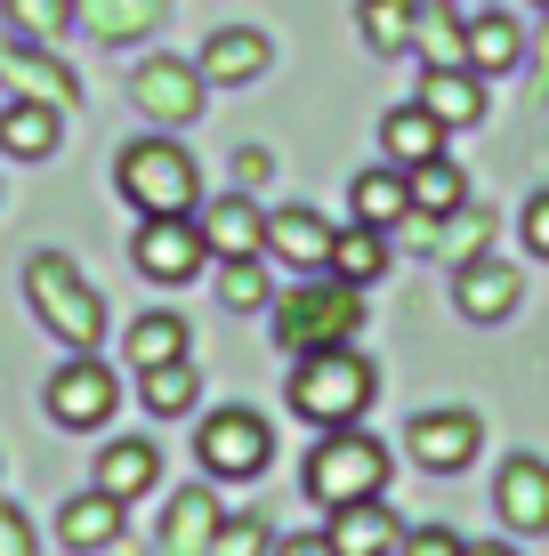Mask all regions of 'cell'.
<instances>
[{
  "label": "cell",
  "instance_id": "obj_1",
  "mask_svg": "<svg viewBox=\"0 0 549 556\" xmlns=\"http://www.w3.org/2000/svg\"><path fill=\"white\" fill-rule=\"evenodd\" d=\"M283 395H291L299 428H364L372 395H380V371H372V355L355 348H308L291 355V379H283Z\"/></svg>",
  "mask_w": 549,
  "mask_h": 556
},
{
  "label": "cell",
  "instance_id": "obj_2",
  "mask_svg": "<svg viewBox=\"0 0 549 556\" xmlns=\"http://www.w3.org/2000/svg\"><path fill=\"white\" fill-rule=\"evenodd\" d=\"M267 323H275L283 355L355 348V331H364V282H339L332 266H324V275H299L283 299H267Z\"/></svg>",
  "mask_w": 549,
  "mask_h": 556
},
{
  "label": "cell",
  "instance_id": "obj_3",
  "mask_svg": "<svg viewBox=\"0 0 549 556\" xmlns=\"http://www.w3.org/2000/svg\"><path fill=\"white\" fill-rule=\"evenodd\" d=\"M113 186H122V202L138 210V218H195V210H202V169H195V153H186L178 138L122 146Z\"/></svg>",
  "mask_w": 549,
  "mask_h": 556
},
{
  "label": "cell",
  "instance_id": "obj_4",
  "mask_svg": "<svg viewBox=\"0 0 549 556\" xmlns=\"http://www.w3.org/2000/svg\"><path fill=\"white\" fill-rule=\"evenodd\" d=\"M25 306L49 323V339H65V348H82V355L105 348V299L65 251H33L25 258Z\"/></svg>",
  "mask_w": 549,
  "mask_h": 556
},
{
  "label": "cell",
  "instance_id": "obj_5",
  "mask_svg": "<svg viewBox=\"0 0 549 556\" xmlns=\"http://www.w3.org/2000/svg\"><path fill=\"white\" fill-rule=\"evenodd\" d=\"M299 484H308V501H315V508L380 501V492H388V452H380V435H364V428H332L324 444L308 452Z\"/></svg>",
  "mask_w": 549,
  "mask_h": 556
},
{
  "label": "cell",
  "instance_id": "obj_6",
  "mask_svg": "<svg viewBox=\"0 0 549 556\" xmlns=\"http://www.w3.org/2000/svg\"><path fill=\"white\" fill-rule=\"evenodd\" d=\"M202 65H178V56H146L138 73H129V105L146 113L154 129H186L202 113Z\"/></svg>",
  "mask_w": 549,
  "mask_h": 556
},
{
  "label": "cell",
  "instance_id": "obj_7",
  "mask_svg": "<svg viewBox=\"0 0 549 556\" xmlns=\"http://www.w3.org/2000/svg\"><path fill=\"white\" fill-rule=\"evenodd\" d=\"M113 404H122V388H113V371L98 355H73L65 371L49 379V419H57V428H73V435H98L113 419Z\"/></svg>",
  "mask_w": 549,
  "mask_h": 556
},
{
  "label": "cell",
  "instance_id": "obj_8",
  "mask_svg": "<svg viewBox=\"0 0 549 556\" xmlns=\"http://www.w3.org/2000/svg\"><path fill=\"white\" fill-rule=\"evenodd\" d=\"M195 452H202V468L211 476H259L275 459V435H267V419L259 412H211L202 419V435H195Z\"/></svg>",
  "mask_w": 549,
  "mask_h": 556
},
{
  "label": "cell",
  "instance_id": "obj_9",
  "mask_svg": "<svg viewBox=\"0 0 549 556\" xmlns=\"http://www.w3.org/2000/svg\"><path fill=\"white\" fill-rule=\"evenodd\" d=\"M404 452L421 459L428 476H461L469 459L485 452V419H477V412H461V404L421 412V419H412V435H404Z\"/></svg>",
  "mask_w": 549,
  "mask_h": 556
},
{
  "label": "cell",
  "instance_id": "obj_10",
  "mask_svg": "<svg viewBox=\"0 0 549 556\" xmlns=\"http://www.w3.org/2000/svg\"><path fill=\"white\" fill-rule=\"evenodd\" d=\"M129 258H138L146 282H195L202 258H211V242H202L195 218H146L138 242H129Z\"/></svg>",
  "mask_w": 549,
  "mask_h": 556
},
{
  "label": "cell",
  "instance_id": "obj_11",
  "mask_svg": "<svg viewBox=\"0 0 549 556\" xmlns=\"http://www.w3.org/2000/svg\"><path fill=\"white\" fill-rule=\"evenodd\" d=\"M332 235H339V226L324 218V210H308V202L267 210V251H259V258L291 266V275H324V266H332Z\"/></svg>",
  "mask_w": 549,
  "mask_h": 556
},
{
  "label": "cell",
  "instance_id": "obj_12",
  "mask_svg": "<svg viewBox=\"0 0 549 556\" xmlns=\"http://www.w3.org/2000/svg\"><path fill=\"white\" fill-rule=\"evenodd\" d=\"M202 242H211V258H259L267 251V210H259V194H242V186H226L219 202L195 210Z\"/></svg>",
  "mask_w": 549,
  "mask_h": 556
},
{
  "label": "cell",
  "instance_id": "obj_13",
  "mask_svg": "<svg viewBox=\"0 0 549 556\" xmlns=\"http://www.w3.org/2000/svg\"><path fill=\"white\" fill-rule=\"evenodd\" d=\"M494 516L509 532H549V459L534 452H517V459H501V476H494Z\"/></svg>",
  "mask_w": 549,
  "mask_h": 556
},
{
  "label": "cell",
  "instance_id": "obj_14",
  "mask_svg": "<svg viewBox=\"0 0 549 556\" xmlns=\"http://www.w3.org/2000/svg\"><path fill=\"white\" fill-rule=\"evenodd\" d=\"M517 299H525L517 266H501V258H461L452 266V306H461L469 323H509Z\"/></svg>",
  "mask_w": 549,
  "mask_h": 556
},
{
  "label": "cell",
  "instance_id": "obj_15",
  "mask_svg": "<svg viewBox=\"0 0 549 556\" xmlns=\"http://www.w3.org/2000/svg\"><path fill=\"white\" fill-rule=\"evenodd\" d=\"M57 146H65V105H49V98L0 105V153H16V162H49Z\"/></svg>",
  "mask_w": 549,
  "mask_h": 556
},
{
  "label": "cell",
  "instance_id": "obj_16",
  "mask_svg": "<svg viewBox=\"0 0 549 556\" xmlns=\"http://www.w3.org/2000/svg\"><path fill=\"white\" fill-rule=\"evenodd\" d=\"M324 541H332V556H396L404 525L388 516V501H348V508H332Z\"/></svg>",
  "mask_w": 549,
  "mask_h": 556
},
{
  "label": "cell",
  "instance_id": "obj_17",
  "mask_svg": "<svg viewBox=\"0 0 549 556\" xmlns=\"http://www.w3.org/2000/svg\"><path fill=\"white\" fill-rule=\"evenodd\" d=\"M0 81H16L25 98H49V105H73V98H82L73 65H65V56H49L41 41H9V49H0Z\"/></svg>",
  "mask_w": 549,
  "mask_h": 556
},
{
  "label": "cell",
  "instance_id": "obj_18",
  "mask_svg": "<svg viewBox=\"0 0 549 556\" xmlns=\"http://www.w3.org/2000/svg\"><path fill=\"white\" fill-rule=\"evenodd\" d=\"M89 476H98V492H113V501H146V492H154V476H162V452L154 444H146V435H113V444L98 452V468H89Z\"/></svg>",
  "mask_w": 549,
  "mask_h": 556
},
{
  "label": "cell",
  "instance_id": "obj_19",
  "mask_svg": "<svg viewBox=\"0 0 549 556\" xmlns=\"http://www.w3.org/2000/svg\"><path fill=\"white\" fill-rule=\"evenodd\" d=\"M421 105L437 113L445 129H477V122H485V73H477V65H428Z\"/></svg>",
  "mask_w": 549,
  "mask_h": 556
},
{
  "label": "cell",
  "instance_id": "obj_20",
  "mask_svg": "<svg viewBox=\"0 0 549 556\" xmlns=\"http://www.w3.org/2000/svg\"><path fill=\"white\" fill-rule=\"evenodd\" d=\"M259 73H267V33H251V25L211 33V49H202V81L211 89H251Z\"/></svg>",
  "mask_w": 549,
  "mask_h": 556
},
{
  "label": "cell",
  "instance_id": "obj_21",
  "mask_svg": "<svg viewBox=\"0 0 549 556\" xmlns=\"http://www.w3.org/2000/svg\"><path fill=\"white\" fill-rule=\"evenodd\" d=\"M57 541L82 548V556L113 548V541H122V501H113V492H73V501L57 508Z\"/></svg>",
  "mask_w": 549,
  "mask_h": 556
},
{
  "label": "cell",
  "instance_id": "obj_22",
  "mask_svg": "<svg viewBox=\"0 0 549 556\" xmlns=\"http://www.w3.org/2000/svg\"><path fill=\"white\" fill-rule=\"evenodd\" d=\"M469 65L485 73V81H494V73H517L525 65V25L509 9H485V16H469Z\"/></svg>",
  "mask_w": 549,
  "mask_h": 556
},
{
  "label": "cell",
  "instance_id": "obj_23",
  "mask_svg": "<svg viewBox=\"0 0 549 556\" xmlns=\"http://www.w3.org/2000/svg\"><path fill=\"white\" fill-rule=\"evenodd\" d=\"M445 138H452V129H445L421 98H412V105H396L388 122H380V153H388L396 169H412V162H428V153H445Z\"/></svg>",
  "mask_w": 549,
  "mask_h": 556
},
{
  "label": "cell",
  "instance_id": "obj_24",
  "mask_svg": "<svg viewBox=\"0 0 549 556\" xmlns=\"http://www.w3.org/2000/svg\"><path fill=\"white\" fill-rule=\"evenodd\" d=\"M73 25L98 33V41H146L162 25V0H73Z\"/></svg>",
  "mask_w": 549,
  "mask_h": 556
},
{
  "label": "cell",
  "instance_id": "obj_25",
  "mask_svg": "<svg viewBox=\"0 0 549 556\" xmlns=\"http://www.w3.org/2000/svg\"><path fill=\"white\" fill-rule=\"evenodd\" d=\"M211 532H219L211 484H186L178 501L162 508V548H170V556H202V548H211Z\"/></svg>",
  "mask_w": 549,
  "mask_h": 556
},
{
  "label": "cell",
  "instance_id": "obj_26",
  "mask_svg": "<svg viewBox=\"0 0 549 556\" xmlns=\"http://www.w3.org/2000/svg\"><path fill=\"white\" fill-rule=\"evenodd\" d=\"M404 194H412V210H428V218H452V210L469 202V178H461L452 153H428V162L404 169Z\"/></svg>",
  "mask_w": 549,
  "mask_h": 556
},
{
  "label": "cell",
  "instance_id": "obj_27",
  "mask_svg": "<svg viewBox=\"0 0 549 556\" xmlns=\"http://www.w3.org/2000/svg\"><path fill=\"white\" fill-rule=\"evenodd\" d=\"M348 210H355L364 226H380V235H388V226L412 210V194H404V169H396V162H380V169H355V186H348Z\"/></svg>",
  "mask_w": 549,
  "mask_h": 556
},
{
  "label": "cell",
  "instance_id": "obj_28",
  "mask_svg": "<svg viewBox=\"0 0 549 556\" xmlns=\"http://www.w3.org/2000/svg\"><path fill=\"white\" fill-rule=\"evenodd\" d=\"M355 25H364V49L372 56H404L412 49V25H421V0H355Z\"/></svg>",
  "mask_w": 549,
  "mask_h": 556
},
{
  "label": "cell",
  "instance_id": "obj_29",
  "mask_svg": "<svg viewBox=\"0 0 549 556\" xmlns=\"http://www.w3.org/2000/svg\"><path fill=\"white\" fill-rule=\"evenodd\" d=\"M195 395H202V379H195V355H178V363H154V371H138V404L154 412V419H178V412H195Z\"/></svg>",
  "mask_w": 549,
  "mask_h": 556
},
{
  "label": "cell",
  "instance_id": "obj_30",
  "mask_svg": "<svg viewBox=\"0 0 549 556\" xmlns=\"http://www.w3.org/2000/svg\"><path fill=\"white\" fill-rule=\"evenodd\" d=\"M332 275L339 282H380L388 275V235L364 226V218H355L348 235H332Z\"/></svg>",
  "mask_w": 549,
  "mask_h": 556
},
{
  "label": "cell",
  "instance_id": "obj_31",
  "mask_svg": "<svg viewBox=\"0 0 549 556\" xmlns=\"http://www.w3.org/2000/svg\"><path fill=\"white\" fill-rule=\"evenodd\" d=\"M186 348H195V339H186L178 315H138V323H129V363H138V371H154V363H178Z\"/></svg>",
  "mask_w": 549,
  "mask_h": 556
},
{
  "label": "cell",
  "instance_id": "obj_32",
  "mask_svg": "<svg viewBox=\"0 0 549 556\" xmlns=\"http://www.w3.org/2000/svg\"><path fill=\"white\" fill-rule=\"evenodd\" d=\"M412 49H421L428 65H469V33H461V16H452V9H421Z\"/></svg>",
  "mask_w": 549,
  "mask_h": 556
},
{
  "label": "cell",
  "instance_id": "obj_33",
  "mask_svg": "<svg viewBox=\"0 0 549 556\" xmlns=\"http://www.w3.org/2000/svg\"><path fill=\"white\" fill-rule=\"evenodd\" d=\"M9 9V33L16 41H57V33H73V0H0Z\"/></svg>",
  "mask_w": 549,
  "mask_h": 556
},
{
  "label": "cell",
  "instance_id": "obj_34",
  "mask_svg": "<svg viewBox=\"0 0 549 556\" xmlns=\"http://www.w3.org/2000/svg\"><path fill=\"white\" fill-rule=\"evenodd\" d=\"M267 299H275L267 266H259V258H226V275H219V306H226V315H259Z\"/></svg>",
  "mask_w": 549,
  "mask_h": 556
},
{
  "label": "cell",
  "instance_id": "obj_35",
  "mask_svg": "<svg viewBox=\"0 0 549 556\" xmlns=\"http://www.w3.org/2000/svg\"><path fill=\"white\" fill-rule=\"evenodd\" d=\"M202 556H275V532L259 525V516H219V532H211Z\"/></svg>",
  "mask_w": 549,
  "mask_h": 556
},
{
  "label": "cell",
  "instance_id": "obj_36",
  "mask_svg": "<svg viewBox=\"0 0 549 556\" xmlns=\"http://www.w3.org/2000/svg\"><path fill=\"white\" fill-rule=\"evenodd\" d=\"M396 556H461V532H452V525H421V532L396 541Z\"/></svg>",
  "mask_w": 549,
  "mask_h": 556
},
{
  "label": "cell",
  "instance_id": "obj_37",
  "mask_svg": "<svg viewBox=\"0 0 549 556\" xmlns=\"http://www.w3.org/2000/svg\"><path fill=\"white\" fill-rule=\"evenodd\" d=\"M517 235H525V251H534V258H549V186H541V194H525Z\"/></svg>",
  "mask_w": 549,
  "mask_h": 556
},
{
  "label": "cell",
  "instance_id": "obj_38",
  "mask_svg": "<svg viewBox=\"0 0 549 556\" xmlns=\"http://www.w3.org/2000/svg\"><path fill=\"white\" fill-rule=\"evenodd\" d=\"M0 556H41V541H33V516L0 501Z\"/></svg>",
  "mask_w": 549,
  "mask_h": 556
},
{
  "label": "cell",
  "instance_id": "obj_39",
  "mask_svg": "<svg viewBox=\"0 0 549 556\" xmlns=\"http://www.w3.org/2000/svg\"><path fill=\"white\" fill-rule=\"evenodd\" d=\"M267 169H275V162H267L259 146H242V153H235V186H242V194H259V186H267Z\"/></svg>",
  "mask_w": 549,
  "mask_h": 556
},
{
  "label": "cell",
  "instance_id": "obj_40",
  "mask_svg": "<svg viewBox=\"0 0 549 556\" xmlns=\"http://www.w3.org/2000/svg\"><path fill=\"white\" fill-rule=\"evenodd\" d=\"M275 556H332V541H324V532H315V541L299 532V541H275Z\"/></svg>",
  "mask_w": 549,
  "mask_h": 556
},
{
  "label": "cell",
  "instance_id": "obj_41",
  "mask_svg": "<svg viewBox=\"0 0 549 556\" xmlns=\"http://www.w3.org/2000/svg\"><path fill=\"white\" fill-rule=\"evenodd\" d=\"M437 9H452V16H461V25H469V16H485V9H501V0H437Z\"/></svg>",
  "mask_w": 549,
  "mask_h": 556
},
{
  "label": "cell",
  "instance_id": "obj_42",
  "mask_svg": "<svg viewBox=\"0 0 549 556\" xmlns=\"http://www.w3.org/2000/svg\"><path fill=\"white\" fill-rule=\"evenodd\" d=\"M461 556H517L509 541H461Z\"/></svg>",
  "mask_w": 549,
  "mask_h": 556
},
{
  "label": "cell",
  "instance_id": "obj_43",
  "mask_svg": "<svg viewBox=\"0 0 549 556\" xmlns=\"http://www.w3.org/2000/svg\"><path fill=\"white\" fill-rule=\"evenodd\" d=\"M534 81L549 89V25H541V49H534Z\"/></svg>",
  "mask_w": 549,
  "mask_h": 556
},
{
  "label": "cell",
  "instance_id": "obj_44",
  "mask_svg": "<svg viewBox=\"0 0 549 556\" xmlns=\"http://www.w3.org/2000/svg\"><path fill=\"white\" fill-rule=\"evenodd\" d=\"M534 9H541V16H549V0H534Z\"/></svg>",
  "mask_w": 549,
  "mask_h": 556
}]
</instances>
